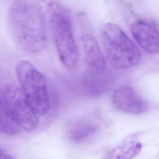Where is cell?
<instances>
[{"instance_id":"6da1fadb","label":"cell","mask_w":159,"mask_h":159,"mask_svg":"<svg viewBox=\"0 0 159 159\" xmlns=\"http://www.w3.org/2000/svg\"><path fill=\"white\" fill-rule=\"evenodd\" d=\"M7 24L11 37L24 51L36 54L45 49L47 27L39 6L25 1L12 2L7 11Z\"/></svg>"},{"instance_id":"7a4b0ae2","label":"cell","mask_w":159,"mask_h":159,"mask_svg":"<svg viewBox=\"0 0 159 159\" xmlns=\"http://www.w3.org/2000/svg\"><path fill=\"white\" fill-rule=\"evenodd\" d=\"M53 40L62 64L73 70L78 64L79 54L74 36L73 21L68 10L58 2L47 5Z\"/></svg>"},{"instance_id":"3957f363","label":"cell","mask_w":159,"mask_h":159,"mask_svg":"<svg viewBox=\"0 0 159 159\" xmlns=\"http://www.w3.org/2000/svg\"><path fill=\"white\" fill-rule=\"evenodd\" d=\"M101 40L107 59L115 68L129 69L139 63V49L117 24H105L101 30Z\"/></svg>"},{"instance_id":"277c9868","label":"cell","mask_w":159,"mask_h":159,"mask_svg":"<svg viewBox=\"0 0 159 159\" xmlns=\"http://www.w3.org/2000/svg\"><path fill=\"white\" fill-rule=\"evenodd\" d=\"M16 75L25 99L38 116L46 115L50 109L47 80L33 64L25 60L18 61Z\"/></svg>"},{"instance_id":"5b68a950","label":"cell","mask_w":159,"mask_h":159,"mask_svg":"<svg viewBox=\"0 0 159 159\" xmlns=\"http://www.w3.org/2000/svg\"><path fill=\"white\" fill-rule=\"evenodd\" d=\"M0 109L4 111L20 127L30 132L39 125L38 115L25 99L20 88L6 84L1 89Z\"/></svg>"},{"instance_id":"8992f818","label":"cell","mask_w":159,"mask_h":159,"mask_svg":"<svg viewBox=\"0 0 159 159\" xmlns=\"http://www.w3.org/2000/svg\"><path fill=\"white\" fill-rule=\"evenodd\" d=\"M114 107L122 112L140 114L148 109L147 102L129 86L123 85L115 89L112 96Z\"/></svg>"},{"instance_id":"52a82bcc","label":"cell","mask_w":159,"mask_h":159,"mask_svg":"<svg viewBox=\"0 0 159 159\" xmlns=\"http://www.w3.org/2000/svg\"><path fill=\"white\" fill-rule=\"evenodd\" d=\"M87 73L93 75L102 73L106 69V60L96 38L89 33L81 37Z\"/></svg>"},{"instance_id":"ba28073f","label":"cell","mask_w":159,"mask_h":159,"mask_svg":"<svg viewBox=\"0 0 159 159\" xmlns=\"http://www.w3.org/2000/svg\"><path fill=\"white\" fill-rule=\"evenodd\" d=\"M131 32L140 47L150 54L159 52V30L150 22L142 19L135 20Z\"/></svg>"},{"instance_id":"9c48e42d","label":"cell","mask_w":159,"mask_h":159,"mask_svg":"<svg viewBox=\"0 0 159 159\" xmlns=\"http://www.w3.org/2000/svg\"><path fill=\"white\" fill-rule=\"evenodd\" d=\"M114 78L111 74L104 72L98 75L86 73L81 79V88L91 96H99L107 91L112 85Z\"/></svg>"},{"instance_id":"30bf717a","label":"cell","mask_w":159,"mask_h":159,"mask_svg":"<svg viewBox=\"0 0 159 159\" xmlns=\"http://www.w3.org/2000/svg\"><path fill=\"white\" fill-rule=\"evenodd\" d=\"M98 130V126L93 121L80 119L70 125L67 130V136L71 142L81 143L91 139Z\"/></svg>"},{"instance_id":"8fae6325","label":"cell","mask_w":159,"mask_h":159,"mask_svg":"<svg viewBox=\"0 0 159 159\" xmlns=\"http://www.w3.org/2000/svg\"><path fill=\"white\" fill-rule=\"evenodd\" d=\"M142 148L140 142L129 140L112 148L106 153L104 159H133L140 153Z\"/></svg>"},{"instance_id":"7c38bea8","label":"cell","mask_w":159,"mask_h":159,"mask_svg":"<svg viewBox=\"0 0 159 159\" xmlns=\"http://www.w3.org/2000/svg\"><path fill=\"white\" fill-rule=\"evenodd\" d=\"M0 130L7 135H16L20 130V127L7 114L0 109Z\"/></svg>"},{"instance_id":"4fadbf2b","label":"cell","mask_w":159,"mask_h":159,"mask_svg":"<svg viewBox=\"0 0 159 159\" xmlns=\"http://www.w3.org/2000/svg\"><path fill=\"white\" fill-rule=\"evenodd\" d=\"M0 159H14V157L5 152H1L0 155Z\"/></svg>"}]
</instances>
